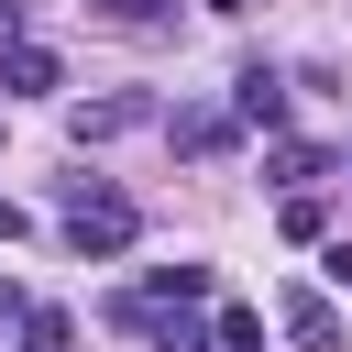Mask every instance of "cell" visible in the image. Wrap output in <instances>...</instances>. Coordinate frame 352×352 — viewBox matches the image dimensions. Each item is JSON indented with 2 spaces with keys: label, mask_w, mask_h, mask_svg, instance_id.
I'll return each instance as SVG.
<instances>
[{
  "label": "cell",
  "mask_w": 352,
  "mask_h": 352,
  "mask_svg": "<svg viewBox=\"0 0 352 352\" xmlns=\"http://www.w3.org/2000/svg\"><path fill=\"white\" fill-rule=\"evenodd\" d=\"M132 242H143V209H132L121 187L77 176V187H66V253H77V264H121Z\"/></svg>",
  "instance_id": "obj_1"
},
{
  "label": "cell",
  "mask_w": 352,
  "mask_h": 352,
  "mask_svg": "<svg viewBox=\"0 0 352 352\" xmlns=\"http://www.w3.org/2000/svg\"><path fill=\"white\" fill-rule=\"evenodd\" d=\"M143 121H165V99H154V88H110V99H77V110H66V132H77V143H121V132H143Z\"/></svg>",
  "instance_id": "obj_2"
},
{
  "label": "cell",
  "mask_w": 352,
  "mask_h": 352,
  "mask_svg": "<svg viewBox=\"0 0 352 352\" xmlns=\"http://www.w3.org/2000/svg\"><path fill=\"white\" fill-rule=\"evenodd\" d=\"M165 143H176V154H198V165H220V154L242 143V121H231V110H209V99H176V110H165Z\"/></svg>",
  "instance_id": "obj_3"
},
{
  "label": "cell",
  "mask_w": 352,
  "mask_h": 352,
  "mask_svg": "<svg viewBox=\"0 0 352 352\" xmlns=\"http://www.w3.org/2000/svg\"><path fill=\"white\" fill-rule=\"evenodd\" d=\"M286 99H297V88H286L275 66H242V77H231V121H242V132H286Z\"/></svg>",
  "instance_id": "obj_4"
},
{
  "label": "cell",
  "mask_w": 352,
  "mask_h": 352,
  "mask_svg": "<svg viewBox=\"0 0 352 352\" xmlns=\"http://www.w3.org/2000/svg\"><path fill=\"white\" fill-rule=\"evenodd\" d=\"M275 319H286V341H297V352H341V308H330L319 286H286V297H275Z\"/></svg>",
  "instance_id": "obj_5"
},
{
  "label": "cell",
  "mask_w": 352,
  "mask_h": 352,
  "mask_svg": "<svg viewBox=\"0 0 352 352\" xmlns=\"http://www.w3.org/2000/svg\"><path fill=\"white\" fill-rule=\"evenodd\" d=\"M0 88H11V99H55V88H66V55H55V44H33V33H22V44H11V55H0Z\"/></svg>",
  "instance_id": "obj_6"
},
{
  "label": "cell",
  "mask_w": 352,
  "mask_h": 352,
  "mask_svg": "<svg viewBox=\"0 0 352 352\" xmlns=\"http://www.w3.org/2000/svg\"><path fill=\"white\" fill-rule=\"evenodd\" d=\"M22 352H77V319H66L55 297H33V308H22Z\"/></svg>",
  "instance_id": "obj_7"
},
{
  "label": "cell",
  "mask_w": 352,
  "mask_h": 352,
  "mask_svg": "<svg viewBox=\"0 0 352 352\" xmlns=\"http://www.w3.org/2000/svg\"><path fill=\"white\" fill-rule=\"evenodd\" d=\"M209 341H220V352H264V319H253L242 297H220V319H209Z\"/></svg>",
  "instance_id": "obj_8"
},
{
  "label": "cell",
  "mask_w": 352,
  "mask_h": 352,
  "mask_svg": "<svg viewBox=\"0 0 352 352\" xmlns=\"http://www.w3.org/2000/svg\"><path fill=\"white\" fill-rule=\"evenodd\" d=\"M143 297H187V308H198V297H209V264H154Z\"/></svg>",
  "instance_id": "obj_9"
},
{
  "label": "cell",
  "mask_w": 352,
  "mask_h": 352,
  "mask_svg": "<svg viewBox=\"0 0 352 352\" xmlns=\"http://www.w3.org/2000/svg\"><path fill=\"white\" fill-rule=\"evenodd\" d=\"M319 165H330V154H319V143H286V132H275V187H308V176H319Z\"/></svg>",
  "instance_id": "obj_10"
},
{
  "label": "cell",
  "mask_w": 352,
  "mask_h": 352,
  "mask_svg": "<svg viewBox=\"0 0 352 352\" xmlns=\"http://www.w3.org/2000/svg\"><path fill=\"white\" fill-rule=\"evenodd\" d=\"M275 231H286V242H319V231H330V209H319V198H308V187H297V198H286V209H275Z\"/></svg>",
  "instance_id": "obj_11"
},
{
  "label": "cell",
  "mask_w": 352,
  "mask_h": 352,
  "mask_svg": "<svg viewBox=\"0 0 352 352\" xmlns=\"http://www.w3.org/2000/svg\"><path fill=\"white\" fill-rule=\"evenodd\" d=\"M88 11H99V22H121V33H154L176 0H88Z\"/></svg>",
  "instance_id": "obj_12"
},
{
  "label": "cell",
  "mask_w": 352,
  "mask_h": 352,
  "mask_svg": "<svg viewBox=\"0 0 352 352\" xmlns=\"http://www.w3.org/2000/svg\"><path fill=\"white\" fill-rule=\"evenodd\" d=\"M22 308H33V297H22V286H11V275H0V341H11V330H22Z\"/></svg>",
  "instance_id": "obj_13"
},
{
  "label": "cell",
  "mask_w": 352,
  "mask_h": 352,
  "mask_svg": "<svg viewBox=\"0 0 352 352\" xmlns=\"http://www.w3.org/2000/svg\"><path fill=\"white\" fill-rule=\"evenodd\" d=\"M22 231H33V220H22V198H0V242H22Z\"/></svg>",
  "instance_id": "obj_14"
},
{
  "label": "cell",
  "mask_w": 352,
  "mask_h": 352,
  "mask_svg": "<svg viewBox=\"0 0 352 352\" xmlns=\"http://www.w3.org/2000/svg\"><path fill=\"white\" fill-rule=\"evenodd\" d=\"M11 44H22V0H0V55H11Z\"/></svg>",
  "instance_id": "obj_15"
},
{
  "label": "cell",
  "mask_w": 352,
  "mask_h": 352,
  "mask_svg": "<svg viewBox=\"0 0 352 352\" xmlns=\"http://www.w3.org/2000/svg\"><path fill=\"white\" fill-rule=\"evenodd\" d=\"M209 11H242V0H209Z\"/></svg>",
  "instance_id": "obj_16"
},
{
  "label": "cell",
  "mask_w": 352,
  "mask_h": 352,
  "mask_svg": "<svg viewBox=\"0 0 352 352\" xmlns=\"http://www.w3.org/2000/svg\"><path fill=\"white\" fill-rule=\"evenodd\" d=\"M0 352H11V341H0Z\"/></svg>",
  "instance_id": "obj_17"
}]
</instances>
